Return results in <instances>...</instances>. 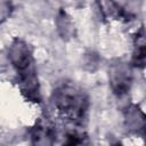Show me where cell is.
I'll return each instance as SVG.
<instances>
[{"label": "cell", "instance_id": "obj_1", "mask_svg": "<svg viewBox=\"0 0 146 146\" xmlns=\"http://www.w3.org/2000/svg\"><path fill=\"white\" fill-rule=\"evenodd\" d=\"M9 59L16 71L17 84L24 98L32 103H41L40 84L32 51L26 42L16 38L9 47Z\"/></svg>", "mask_w": 146, "mask_h": 146}, {"label": "cell", "instance_id": "obj_2", "mask_svg": "<svg viewBox=\"0 0 146 146\" xmlns=\"http://www.w3.org/2000/svg\"><path fill=\"white\" fill-rule=\"evenodd\" d=\"M51 102L59 116L70 123L82 125L89 111L87 92L74 82H63L51 94Z\"/></svg>", "mask_w": 146, "mask_h": 146}, {"label": "cell", "instance_id": "obj_3", "mask_svg": "<svg viewBox=\"0 0 146 146\" xmlns=\"http://www.w3.org/2000/svg\"><path fill=\"white\" fill-rule=\"evenodd\" d=\"M131 64L122 60L112 63L108 67V79L112 91L117 97L125 96L132 84V70Z\"/></svg>", "mask_w": 146, "mask_h": 146}, {"label": "cell", "instance_id": "obj_4", "mask_svg": "<svg viewBox=\"0 0 146 146\" xmlns=\"http://www.w3.org/2000/svg\"><path fill=\"white\" fill-rule=\"evenodd\" d=\"M32 144L34 145H50L56 141L57 131L56 124L47 116L39 117L30 131Z\"/></svg>", "mask_w": 146, "mask_h": 146}, {"label": "cell", "instance_id": "obj_5", "mask_svg": "<svg viewBox=\"0 0 146 146\" xmlns=\"http://www.w3.org/2000/svg\"><path fill=\"white\" fill-rule=\"evenodd\" d=\"M96 2L104 21L130 22L135 17L123 7H121L115 0H96Z\"/></svg>", "mask_w": 146, "mask_h": 146}, {"label": "cell", "instance_id": "obj_6", "mask_svg": "<svg viewBox=\"0 0 146 146\" xmlns=\"http://www.w3.org/2000/svg\"><path fill=\"white\" fill-rule=\"evenodd\" d=\"M130 64L135 68L146 67V31L144 26H140L133 35Z\"/></svg>", "mask_w": 146, "mask_h": 146}, {"label": "cell", "instance_id": "obj_7", "mask_svg": "<svg viewBox=\"0 0 146 146\" xmlns=\"http://www.w3.org/2000/svg\"><path fill=\"white\" fill-rule=\"evenodd\" d=\"M57 25H58V29L62 27L58 31H59V34L63 39H66L67 36L73 35V23H72L70 16L65 13V10H63V8H60V10L58 11Z\"/></svg>", "mask_w": 146, "mask_h": 146}, {"label": "cell", "instance_id": "obj_8", "mask_svg": "<svg viewBox=\"0 0 146 146\" xmlns=\"http://www.w3.org/2000/svg\"><path fill=\"white\" fill-rule=\"evenodd\" d=\"M66 137V141H64V144L66 145H78V144H84L86 143V133L82 131H78V130H72L66 132L65 135Z\"/></svg>", "mask_w": 146, "mask_h": 146}]
</instances>
